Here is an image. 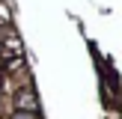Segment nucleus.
<instances>
[{"label":"nucleus","instance_id":"nucleus-1","mask_svg":"<svg viewBox=\"0 0 122 119\" xmlns=\"http://www.w3.org/2000/svg\"><path fill=\"white\" fill-rule=\"evenodd\" d=\"M15 119H36V116H27V113H15Z\"/></svg>","mask_w":122,"mask_h":119}]
</instances>
